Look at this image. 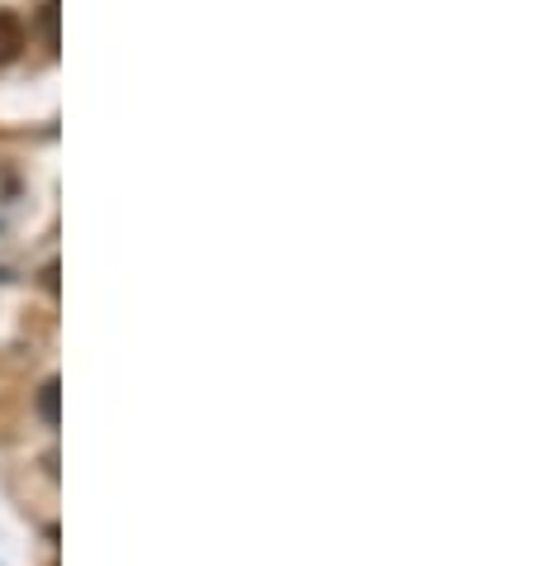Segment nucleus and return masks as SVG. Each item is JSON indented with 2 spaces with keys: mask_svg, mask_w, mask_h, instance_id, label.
I'll return each mask as SVG.
<instances>
[{
  "mask_svg": "<svg viewBox=\"0 0 533 566\" xmlns=\"http://www.w3.org/2000/svg\"><path fill=\"white\" fill-rule=\"evenodd\" d=\"M24 43H29L24 20H20L14 10H0V67L20 57V53H24Z\"/></svg>",
  "mask_w": 533,
  "mask_h": 566,
  "instance_id": "f257e3e1",
  "label": "nucleus"
},
{
  "mask_svg": "<svg viewBox=\"0 0 533 566\" xmlns=\"http://www.w3.org/2000/svg\"><path fill=\"white\" fill-rule=\"evenodd\" d=\"M39 415L49 419V423H58V381L43 386V396H39Z\"/></svg>",
  "mask_w": 533,
  "mask_h": 566,
  "instance_id": "f03ea898",
  "label": "nucleus"
},
{
  "mask_svg": "<svg viewBox=\"0 0 533 566\" xmlns=\"http://www.w3.org/2000/svg\"><path fill=\"white\" fill-rule=\"evenodd\" d=\"M43 39H49V49H58V0L43 6Z\"/></svg>",
  "mask_w": 533,
  "mask_h": 566,
  "instance_id": "7ed1b4c3",
  "label": "nucleus"
}]
</instances>
